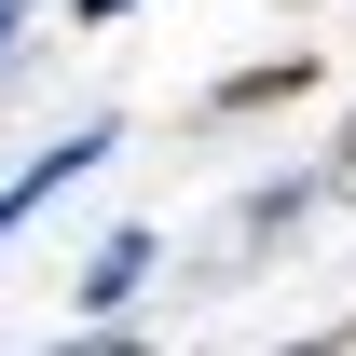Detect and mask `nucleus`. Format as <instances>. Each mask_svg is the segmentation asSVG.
Instances as JSON below:
<instances>
[{"instance_id": "f257e3e1", "label": "nucleus", "mask_w": 356, "mask_h": 356, "mask_svg": "<svg viewBox=\"0 0 356 356\" xmlns=\"http://www.w3.org/2000/svg\"><path fill=\"white\" fill-rule=\"evenodd\" d=\"M110 151H124V124H69V137L42 151V165H28V178H0V233H28V220L55 206V192H83V178L110 165Z\"/></svg>"}, {"instance_id": "f03ea898", "label": "nucleus", "mask_w": 356, "mask_h": 356, "mask_svg": "<svg viewBox=\"0 0 356 356\" xmlns=\"http://www.w3.org/2000/svg\"><path fill=\"white\" fill-rule=\"evenodd\" d=\"M151 261H165V233H137V220H124V233H96V261H83V315H96V329L151 288Z\"/></svg>"}, {"instance_id": "7ed1b4c3", "label": "nucleus", "mask_w": 356, "mask_h": 356, "mask_svg": "<svg viewBox=\"0 0 356 356\" xmlns=\"http://www.w3.org/2000/svg\"><path fill=\"white\" fill-rule=\"evenodd\" d=\"M302 83H315V55H261V69H233V83L206 96V110L233 124V110H274V96H302Z\"/></svg>"}, {"instance_id": "20e7f679", "label": "nucleus", "mask_w": 356, "mask_h": 356, "mask_svg": "<svg viewBox=\"0 0 356 356\" xmlns=\"http://www.w3.org/2000/svg\"><path fill=\"white\" fill-rule=\"evenodd\" d=\"M315 192H329V178H261V192H247V206H233V233H247V247H274V233L302 220Z\"/></svg>"}, {"instance_id": "39448f33", "label": "nucleus", "mask_w": 356, "mask_h": 356, "mask_svg": "<svg viewBox=\"0 0 356 356\" xmlns=\"http://www.w3.org/2000/svg\"><path fill=\"white\" fill-rule=\"evenodd\" d=\"M69 14H83V28H124V14H137V0H69Z\"/></svg>"}, {"instance_id": "423d86ee", "label": "nucleus", "mask_w": 356, "mask_h": 356, "mask_svg": "<svg viewBox=\"0 0 356 356\" xmlns=\"http://www.w3.org/2000/svg\"><path fill=\"white\" fill-rule=\"evenodd\" d=\"M14 42H28V0H0V55H14Z\"/></svg>"}, {"instance_id": "0eeeda50", "label": "nucleus", "mask_w": 356, "mask_h": 356, "mask_svg": "<svg viewBox=\"0 0 356 356\" xmlns=\"http://www.w3.org/2000/svg\"><path fill=\"white\" fill-rule=\"evenodd\" d=\"M329 178H356V124H343V151H329Z\"/></svg>"}]
</instances>
